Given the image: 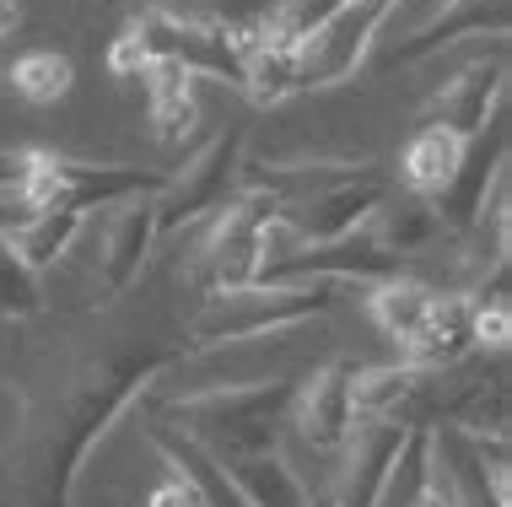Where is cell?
<instances>
[{
	"label": "cell",
	"mask_w": 512,
	"mask_h": 507,
	"mask_svg": "<svg viewBox=\"0 0 512 507\" xmlns=\"http://www.w3.org/2000/svg\"><path fill=\"white\" fill-rule=\"evenodd\" d=\"M178 362H184V340L178 346L114 351V356L87 362L81 373L65 378L44 400V410L27 421V437H22V497H27V507H71L76 475L92 459V448Z\"/></svg>",
	"instance_id": "6da1fadb"
},
{
	"label": "cell",
	"mask_w": 512,
	"mask_h": 507,
	"mask_svg": "<svg viewBox=\"0 0 512 507\" xmlns=\"http://www.w3.org/2000/svg\"><path fill=\"white\" fill-rule=\"evenodd\" d=\"M297 389H302L297 378H248V383H216V389H184L178 400H168V410L157 421L195 437L221 464H238L254 454H281Z\"/></svg>",
	"instance_id": "7a4b0ae2"
},
{
	"label": "cell",
	"mask_w": 512,
	"mask_h": 507,
	"mask_svg": "<svg viewBox=\"0 0 512 507\" xmlns=\"http://www.w3.org/2000/svg\"><path fill=\"white\" fill-rule=\"evenodd\" d=\"M340 286L329 281H308V286H232V292H205L200 308L189 313V340L184 356H205V351H232L248 346V340H275L292 335L302 324L324 319L335 308Z\"/></svg>",
	"instance_id": "3957f363"
},
{
	"label": "cell",
	"mask_w": 512,
	"mask_h": 507,
	"mask_svg": "<svg viewBox=\"0 0 512 507\" xmlns=\"http://www.w3.org/2000/svg\"><path fill=\"white\" fill-rule=\"evenodd\" d=\"M168 189L162 168H135V162H76V157H54L38 152L33 173H27L22 195L38 211H119L130 200H157Z\"/></svg>",
	"instance_id": "277c9868"
},
{
	"label": "cell",
	"mask_w": 512,
	"mask_h": 507,
	"mask_svg": "<svg viewBox=\"0 0 512 507\" xmlns=\"http://www.w3.org/2000/svg\"><path fill=\"white\" fill-rule=\"evenodd\" d=\"M130 38L146 49V60H173L189 76L221 81L232 92L248 87V54L238 49L232 27L216 17H184V11H168V6H146L130 22Z\"/></svg>",
	"instance_id": "5b68a950"
},
{
	"label": "cell",
	"mask_w": 512,
	"mask_h": 507,
	"mask_svg": "<svg viewBox=\"0 0 512 507\" xmlns=\"http://www.w3.org/2000/svg\"><path fill=\"white\" fill-rule=\"evenodd\" d=\"M281 222V205L265 195H232L221 211L211 216L205 249L195 259V286L205 292H232V286H254L259 265H265V232Z\"/></svg>",
	"instance_id": "8992f818"
},
{
	"label": "cell",
	"mask_w": 512,
	"mask_h": 507,
	"mask_svg": "<svg viewBox=\"0 0 512 507\" xmlns=\"http://www.w3.org/2000/svg\"><path fill=\"white\" fill-rule=\"evenodd\" d=\"M248 157V135L243 130H221L205 152L189 157V168L168 173V189L157 195V232L173 238V232L216 216L221 205L238 195V168Z\"/></svg>",
	"instance_id": "52a82bcc"
},
{
	"label": "cell",
	"mask_w": 512,
	"mask_h": 507,
	"mask_svg": "<svg viewBox=\"0 0 512 507\" xmlns=\"http://www.w3.org/2000/svg\"><path fill=\"white\" fill-rule=\"evenodd\" d=\"M502 184H507V108L475 135V141H464V162L453 168L448 184L432 195L437 216H442V232H448L453 243L469 238Z\"/></svg>",
	"instance_id": "ba28073f"
},
{
	"label": "cell",
	"mask_w": 512,
	"mask_h": 507,
	"mask_svg": "<svg viewBox=\"0 0 512 507\" xmlns=\"http://www.w3.org/2000/svg\"><path fill=\"white\" fill-rule=\"evenodd\" d=\"M383 200H389V178L372 168V162H362V168H351L345 178H335V184H324L318 195L297 200V205H281V222L297 243H335V238L362 232L372 216H378Z\"/></svg>",
	"instance_id": "9c48e42d"
},
{
	"label": "cell",
	"mask_w": 512,
	"mask_h": 507,
	"mask_svg": "<svg viewBox=\"0 0 512 507\" xmlns=\"http://www.w3.org/2000/svg\"><path fill=\"white\" fill-rule=\"evenodd\" d=\"M394 0H345V11L329 27H318L308 44L297 49L302 60V92L313 87H340L351 81L378 49V33L389 22Z\"/></svg>",
	"instance_id": "30bf717a"
},
{
	"label": "cell",
	"mask_w": 512,
	"mask_h": 507,
	"mask_svg": "<svg viewBox=\"0 0 512 507\" xmlns=\"http://www.w3.org/2000/svg\"><path fill=\"white\" fill-rule=\"evenodd\" d=\"M405 437H410L405 421H356V432L345 437V448L335 454L340 459L335 481L324 491H313V497H324L329 507H372L383 481H389V470L405 454Z\"/></svg>",
	"instance_id": "8fae6325"
},
{
	"label": "cell",
	"mask_w": 512,
	"mask_h": 507,
	"mask_svg": "<svg viewBox=\"0 0 512 507\" xmlns=\"http://www.w3.org/2000/svg\"><path fill=\"white\" fill-rule=\"evenodd\" d=\"M351 383H356V362L351 356H335L329 367L297 389V405H292V427L302 432V443L313 454H340L345 437L356 432V400H351Z\"/></svg>",
	"instance_id": "7c38bea8"
},
{
	"label": "cell",
	"mask_w": 512,
	"mask_h": 507,
	"mask_svg": "<svg viewBox=\"0 0 512 507\" xmlns=\"http://www.w3.org/2000/svg\"><path fill=\"white\" fill-rule=\"evenodd\" d=\"M162 232H157V200H130L114 211V222H108V238L98 249V270H92V292H98V308L119 303L124 292H130L135 281H141V270L151 265V254H157Z\"/></svg>",
	"instance_id": "4fadbf2b"
},
{
	"label": "cell",
	"mask_w": 512,
	"mask_h": 507,
	"mask_svg": "<svg viewBox=\"0 0 512 507\" xmlns=\"http://www.w3.org/2000/svg\"><path fill=\"white\" fill-rule=\"evenodd\" d=\"M502 103H507V49H496L491 60L480 54L453 81H442V92L432 98V125L453 130L459 141H475L502 114Z\"/></svg>",
	"instance_id": "5bb4252c"
},
{
	"label": "cell",
	"mask_w": 512,
	"mask_h": 507,
	"mask_svg": "<svg viewBox=\"0 0 512 507\" xmlns=\"http://www.w3.org/2000/svg\"><path fill=\"white\" fill-rule=\"evenodd\" d=\"M146 443L168 459V470L178 475V481H189L200 491L205 507H254L248 491L238 486V475H232L211 448H200L195 437H184L178 427H168V421H146Z\"/></svg>",
	"instance_id": "9a60e30c"
},
{
	"label": "cell",
	"mask_w": 512,
	"mask_h": 507,
	"mask_svg": "<svg viewBox=\"0 0 512 507\" xmlns=\"http://www.w3.org/2000/svg\"><path fill=\"white\" fill-rule=\"evenodd\" d=\"M507 33V0H453V6H442L426 27H415V33L389 54V65H421V60H437L442 49L464 44V38H486Z\"/></svg>",
	"instance_id": "2e32d148"
},
{
	"label": "cell",
	"mask_w": 512,
	"mask_h": 507,
	"mask_svg": "<svg viewBox=\"0 0 512 507\" xmlns=\"http://www.w3.org/2000/svg\"><path fill=\"white\" fill-rule=\"evenodd\" d=\"M469 319H475V297L464 292H442L437 313L415 330L405 346V362L421 367V373H448V367H464L469 356H475V330H469Z\"/></svg>",
	"instance_id": "e0dca14e"
},
{
	"label": "cell",
	"mask_w": 512,
	"mask_h": 507,
	"mask_svg": "<svg viewBox=\"0 0 512 507\" xmlns=\"http://www.w3.org/2000/svg\"><path fill=\"white\" fill-rule=\"evenodd\" d=\"M426 383H432V373H421V367H410V362L356 367V383H351L356 416L362 421H405V427H415V405H421Z\"/></svg>",
	"instance_id": "ac0fdd59"
},
{
	"label": "cell",
	"mask_w": 512,
	"mask_h": 507,
	"mask_svg": "<svg viewBox=\"0 0 512 507\" xmlns=\"http://www.w3.org/2000/svg\"><path fill=\"white\" fill-rule=\"evenodd\" d=\"M437 303H442V286H432V281H421V276H394V281H378V286H367V313H372V324H378L389 340H405L421 330L426 319L437 313Z\"/></svg>",
	"instance_id": "d6986e66"
},
{
	"label": "cell",
	"mask_w": 512,
	"mask_h": 507,
	"mask_svg": "<svg viewBox=\"0 0 512 507\" xmlns=\"http://www.w3.org/2000/svg\"><path fill=\"white\" fill-rule=\"evenodd\" d=\"M367 232L383 243L389 254H399L410 265L415 254H426V249H437L448 232H442V216H437V205L432 200H421V195H389L378 205V216L367 222Z\"/></svg>",
	"instance_id": "ffe728a7"
},
{
	"label": "cell",
	"mask_w": 512,
	"mask_h": 507,
	"mask_svg": "<svg viewBox=\"0 0 512 507\" xmlns=\"http://www.w3.org/2000/svg\"><path fill=\"white\" fill-rule=\"evenodd\" d=\"M146 98H151V125L168 146H184L200 125V103H195V76L173 60H151L146 65Z\"/></svg>",
	"instance_id": "44dd1931"
},
{
	"label": "cell",
	"mask_w": 512,
	"mask_h": 507,
	"mask_svg": "<svg viewBox=\"0 0 512 507\" xmlns=\"http://www.w3.org/2000/svg\"><path fill=\"white\" fill-rule=\"evenodd\" d=\"M464 162V141L453 130H442V125H421L410 135V146H405V157H399V178H405V195H421V200H432L442 184L453 178V168Z\"/></svg>",
	"instance_id": "7402d4cb"
},
{
	"label": "cell",
	"mask_w": 512,
	"mask_h": 507,
	"mask_svg": "<svg viewBox=\"0 0 512 507\" xmlns=\"http://www.w3.org/2000/svg\"><path fill=\"white\" fill-rule=\"evenodd\" d=\"M81 232H87V216H81V211H33L22 227L0 232V238H6L11 249L38 270V276H44V270H54L65 254L76 249Z\"/></svg>",
	"instance_id": "603a6c76"
},
{
	"label": "cell",
	"mask_w": 512,
	"mask_h": 507,
	"mask_svg": "<svg viewBox=\"0 0 512 507\" xmlns=\"http://www.w3.org/2000/svg\"><path fill=\"white\" fill-rule=\"evenodd\" d=\"M227 470L238 475V486L248 491L254 507H308V486L297 481L281 454H254V459L227 464Z\"/></svg>",
	"instance_id": "cb8c5ba5"
},
{
	"label": "cell",
	"mask_w": 512,
	"mask_h": 507,
	"mask_svg": "<svg viewBox=\"0 0 512 507\" xmlns=\"http://www.w3.org/2000/svg\"><path fill=\"white\" fill-rule=\"evenodd\" d=\"M297 92H302V60H297V49L259 44L254 54H248V87H243L248 103L281 108V103H292Z\"/></svg>",
	"instance_id": "d4e9b609"
},
{
	"label": "cell",
	"mask_w": 512,
	"mask_h": 507,
	"mask_svg": "<svg viewBox=\"0 0 512 507\" xmlns=\"http://www.w3.org/2000/svg\"><path fill=\"white\" fill-rule=\"evenodd\" d=\"M71 81H76L71 60H65V54H54V49H27L22 60L11 65V87H17L33 108L60 103L65 92H71Z\"/></svg>",
	"instance_id": "484cf974"
},
{
	"label": "cell",
	"mask_w": 512,
	"mask_h": 507,
	"mask_svg": "<svg viewBox=\"0 0 512 507\" xmlns=\"http://www.w3.org/2000/svg\"><path fill=\"white\" fill-rule=\"evenodd\" d=\"M49 308L44 297V281H38V270L27 265V259L11 249L6 238H0V324L6 319H38V313Z\"/></svg>",
	"instance_id": "4316f807"
},
{
	"label": "cell",
	"mask_w": 512,
	"mask_h": 507,
	"mask_svg": "<svg viewBox=\"0 0 512 507\" xmlns=\"http://www.w3.org/2000/svg\"><path fill=\"white\" fill-rule=\"evenodd\" d=\"M405 507H464L459 481H453L448 459H442V448H437V432H432V443H426L421 481H415V491H410V502H405Z\"/></svg>",
	"instance_id": "83f0119b"
},
{
	"label": "cell",
	"mask_w": 512,
	"mask_h": 507,
	"mask_svg": "<svg viewBox=\"0 0 512 507\" xmlns=\"http://www.w3.org/2000/svg\"><path fill=\"white\" fill-rule=\"evenodd\" d=\"M469 330H475V351H496V356H502L512 346V303L502 292L475 297V319H469Z\"/></svg>",
	"instance_id": "f1b7e54d"
},
{
	"label": "cell",
	"mask_w": 512,
	"mask_h": 507,
	"mask_svg": "<svg viewBox=\"0 0 512 507\" xmlns=\"http://www.w3.org/2000/svg\"><path fill=\"white\" fill-rule=\"evenodd\" d=\"M146 49L141 44H135V38H130V27H124V33L114 38V49H108V71H114L119 81H141L146 76Z\"/></svg>",
	"instance_id": "f546056e"
},
{
	"label": "cell",
	"mask_w": 512,
	"mask_h": 507,
	"mask_svg": "<svg viewBox=\"0 0 512 507\" xmlns=\"http://www.w3.org/2000/svg\"><path fill=\"white\" fill-rule=\"evenodd\" d=\"M33 162H38L33 146H22V152H6V146H0V189H17V184H27Z\"/></svg>",
	"instance_id": "4dcf8cb0"
},
{
	"label": "cell",
	"mask_w": 512,
	"mask_h": 507,
	"mask_svg": "<svg viewBox=\"0 0 512 507\" xmlns=\"http://www.w3.org/2000/svg\"><path fill=\"white\" fill-rule=\"evenodd\" d=\"M146 507H205V502H200V491H195V486L178 481V475H173V481H162L157 491H151Z\"/></svg>",
	"instance_id": "1f68e13d"
},
{
	"label": "cell",
	"mask_w": 512,
	"mask_h": 507,
	"mask_svg": "<svg viewBox=\"0 0 512 507\" xmlns=\"http://www.w3.org/2000/svg\"><path fill=\"white\" fill-rule=\"evenodd\" d=\"M17 22H22V6H17V0H0V38L17 33Z\"/></svg>",
	"instance_id": "d6a6232c"
}]
</instances>
